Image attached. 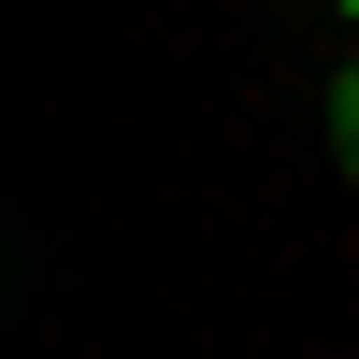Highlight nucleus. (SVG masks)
I'll use <instances>...</instances> for the list:
<instances>
[{
    "label": "nucleus",
    "instance_id": "1",
    "mask_svg": "<svg viewBox=\"0 0 359 359\" xmlns=\"http://www.w3.org/2000/svg\"><path fill=\"white\" fill-rule=\"evenodd\" d=\"M331 115H345V158H359V72H345V86H331Z\"/></svg>",
    "mask_w": 359,
    "mask_h": 359
}]
</instances>
